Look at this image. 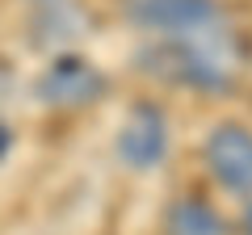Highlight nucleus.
<instances>
[{"label": "nucleus", "mask_w": 252, "mask_h": 235, "mask_svg": "<svg viewBox=\"0 0 252 235\" xmlns=\"http://www.w3.org/2000/svg\"><path fill=\"white\" fill-rule=\"evenodd\" d=\"M105 92H109V76L89 55H76V51L51 55V63L34 80V97L51 109H89Z\"/></svg>", "instance_id": "2"}, {"label": "nucleus", "mask_w": 252, "mask_h": 235, "mask_svg": "<svg viewBox=\"0 0 252 235\" xmlns=\"http://www.w3.org/2000/svg\"><path fill=\"white\" fill-rule=\"evenodd\" d=\"M130 21L152 38H181L223 26L227 17L219 0H130Z\"/></svg>", "instance_id": "5"}, {"label": "nucleus", "mask_w": 252, "mask_h": 235, "mask_svg": "<svg viewBox=\"0 0 252 235\" xmlns=\"http://www.w3.org/2000/svg\"><path fill=\"white\" fill-rule=\"evenodd\" d=\"M240 231H244V235H252V202H248V210H244V223H240Z\"/></svg>", "instance_id": "8"}, {"label": "nucleus", "mask_w": 252, "mask_h": 235, "mask_svg": "<svg viewBox=\"0 0 252 235\" xmlns=\"http://www.w3.org/2000/svg\"><path fill=\"white\" fill-rule=\"evenodd\" d=\"M160 235H235V231L206 198H193L189 193V198H177L164 210Z\"/></svg>", "instance_id": "6"}, {"label": "nucleus", "mask_w": 252, "mask_h": 235, "mask_svg": "<svg viewBox=\"0 0 252 235\" xmlns=\"http://www.w3.org/2000/svg\"><path fill=\"white\" fill-rule=\"evenodd\" d=\"M202 164L210 181L231 198L252 202V130L240 122H219L202 143Z\"/></svg>", "instance_id": "3"}, {"label": "nucleus", "mask_w": 252, "mask_h": 235, "mask_svg": "<svg viewBox=\"0 0 252 235\" xmlns=\"http://www.w3.org/2000/svg\"><path fill=\"white\" fill-rule=\"evenodd\" d=\"M9 147H13V130L4 126V122H0V160L9 155Z\"/></svg>", "instance_id": "7"}, {"label": "nucleus", "mask_w": 252, "mask_h": 235, "mask_svg": "<svg viewBox=\"0 0 252 235\" xmlns=\"http://www.w3.org/2000/svg\"><path fill=\"white\" fill-rule=\"evenodd\" d=\"M118 164H126L130 172H152L168 155V118L156 101H135L122 118V130L114 139Z\"/></svg>", "instance_id": "4"}, {"label": "nucleus", "mask_w": 252, "mask_h": 235, "mask_svg": "<svg viewBox=\"0 0 252 235\" xmlns=\"http://www.w3.org/2000/svg\"><path fill=\"white\" fill-rule=\"evenodd\" d=\"M135 67L143 76L172 84V88L206 92V97H223L235 88L244 67L240 38L231 26H210L202 34H181V38H156L152 46L135 55Z\"/></svg>", "instance_id": "1"}]
</instances>
